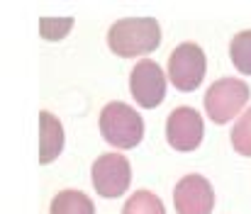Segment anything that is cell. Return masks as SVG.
<instances>
[{"instance_id":"obj_1","label":"cell","mask_w":251,"mask_h":214,"mask_svg":"<svg viewBox=\"0 0 251 214\" xmlns=\"http://www.w3.org/2000/svg\"><path fill=\"white\" fill-rule=\"evenodd\" d=\"M110 51L125 59L132 56H147L159 49L161 44V29L154 17H125L117 20L107 32Z\"/></svg>"},{"instance_id":"obj_2","label":"cell","mask_w":251,"mask_h":214,"mask_svg":"<svg viewBox=\"0 0 251 214\" xmlns=\"http://www.w3.org/2000/svg\"><path fill=\"white\" fill-rule=\"evenodd\" d=\"M100 132L115 148H134L144 137V119L125 102H110L100 112Z\"/></svg>"},{"instance_id":"obj_3","label":"cell","mask_w":251,"mask_h":214,"mask_svg":"<svg viewBox=\"0 0 251 214\" xmlns=\"http://www.w3.org/2000/svg\"><path fill=\"white\" fill-rule=\"evenodd\" d=\"M249 85L239 78H220L215 80L207 93H205V110L207 117L217 124H227L229 119H234L244 105L249 102Z\"/></svg>"},{"instance_id":"obj_4","label":"cell","mask_w":251,"mask_h":214,"mask_svg":"<svg viewBox=\"0 0 251 214\" xmlns=\"http://www.w3.org/2000/svg\"><path fill=\"white\" fill-rule=\"evenodd\" d=\"M205 73H207V59L198 44L185 42L173 49V54L168 59V80L178 90H183V93L198 90Z\"/></svg>"},{"instance_id":"obj_5","label":"cell","mask_w":251,"mask_h":214,"mask_svg":"<svg viewBox=\"0 0 251 214\" xmlns=\"http://www.w3.org/2000/svg\"><path fill=\"white\" fill-rule=\"evenodd\" d=\"M132 183V166L122 153H105L93 163V188L100 197L115 200Z\"/></svg>"},{"instance_id":"obj_6","label":"cell","mask_w":251,"mask_h":214,"mask_svg":"<svg viewBox=\"0 0 251 214\" xmlns=\"http://www.w3.org/2000/svg\"><path fill=\"white\" fill-rule=\"evenodd\" d=\"M129 88H132V97L137 100V105H142L144 110H154L166 97V75L156 61L142 59L132 69Z\"/></svg>"},{"instance_id":"obj_7","label":"cell","mask_w":251,"mask_h":214,"mask_svg":"<svg viewBox=\"0 0 251 214\" xmlns=\"http://www.w3.org/2000/svg\"><path fill=\"white\" fill-rule=\"evenodd\" d=\"M173 207L178 214H210L215 207V190L202 175H185L173 188Z\"/></svg>"},{"instance_id":"obj_8","label":"cell","mask_w":251,"mask_h":214,"mask_svg":"<svg viewBox=\"0 0 251 214\" xmlns=\"http://www.w3.org/2000/svg\"><path fill=\"white\" fill-rule=\"evenodd\" d=\"M205 137V124L198 110L176 107L166 119V139L176 151H193Z\"/></svg>"},{"instance_id":"obj_9","label":"cell","mask_w":251,"mask_h":214,"mask_svg":"<svg viewBox=\"0 0 251 214\" xmlns=\"http://www.w3.org/2000/svg\"><path fill=\"white\" fill-rule=\"evenodd\" d=\"M64 148V127L56 115L42 110L39 112V163H51L59 158Z\"/></svg>"},{"instance_id":"obj_10","label":"cell","mask_w":251,"mask_h":214,"mask_svg":"<svg viewBox=\"0 0 251 214\" xmlns=\"http://www.w3.org/2000/svg\"><path fill=\"white\" fill-rule=\"evenodd\" d=\"M49 214H95V205L78 190H64L51 200Z\"/></svg>"},{"instance_id":"obj_11","label":"cell","mask_w":251,"mask_h":214,"mask_svg":"<svg viewBox=\"0 0 251 214\" xmlns=\"http://www.w3.org/2000/svg\"><path fill=\"white\" fill-rule=\"evenodd\" d=\"M122 214H166V210H164V202L154 192L139 190L125 202Z\"/></svg>"},{"instance_id":"obj_12","label":"cell","mask_w":251,"mask_h":214,"mask_svg":"<svg viewBox=\"0 0 251 214\" xmlns=\"http://www.w3.org/2000/svg\"><path fill=\"white\" fill-rule=\"evenodd\" d=\"M229 56H232V64L237 66V71H242L244 75H251V29L239 32L232 39Z\"/></svg>"},{"instance_id":"obj_13","label":"cell","mask_w":251,"mask_h":214,"mask_svg":"<svg viewBox=\"0 0 251 214\" xmlns=\"http://www.w3.org/2000/svg\"><path fill=\"white\" fill-rule=\"evenodd\" d=\"M232 146L242 156H251V107L239 117V122L232 129Z\"/></svg>"}]
</instances>
